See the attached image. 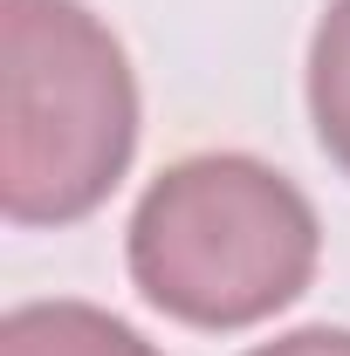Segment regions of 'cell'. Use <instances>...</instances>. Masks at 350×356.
<instances>
[{
    "instance_id": "6da1fadb",
    "label": "cell",
    "mask_w": 350,
    "mask_h": 356,
    "mask_svg": "<svg viewBox=\"0 0 350 356\" xmlns=\"http://www.w3.org/2000/svg\"><path fill=\"white\" fill-rule=\"evenodd\" d=\"M323 261L309 192L254 151H192L144 185L124 226L131 288L185 329L234 336L296 309Z\"/></svg>"
},
{
    "instance_id": "7a4b0ae2",
    "label": "cell",
    "mask_w": 350,
    "mask_h": 356,
    "mask_svg": "<svg viewBox=\"0 0 350 356\" xmlns=\"http://www.w3.org/2000/svg\"><path fill=\"white\" fill-rule=\"evenodd\" d=\"M137 69L83 0H0V213L89 220L137 158Z\"/></svg>"
},
{
    "instance_id": "3957f363",
    "label": "cell",
    "mask_w": 350,
    "mask_h": 356,
    "mask_svg": "<svg viewBox=\"0 0 350 356\" xmlns=\"http://www.w3.org/2000/svg\"><path fill=\"white\" fill-rule=\"evenodd\" d=\"M0 356H165L144 343L124 315L96 309V302H21L0 315Z\"/></svg>"
},
{
    "instance_id": "277c9868",
    "label": "cell",
    "mask_w": 350,
    "mask_h": 356,
    "mask_svg": "<svg viewBox=\"0 0 350 356\" xmlns=\"http://www.w3.org/2000/svg\"><path fill=\"white\" fill-rule=\"evenodd\" d=\"M309 124H316V144L323 158L350 178V0H330L316 35H309Z\"/></svg>"
},
{
    "instance_id": "5b68a950",
    "label": "cell",
    "mask_w": 350,
    "mask_h": 356,
    "mask_svg": "<svg viewBox=\"0 0 350 356\" xmlns=\"http://www.w3.org/2000/svg\"><path fill=\"white\" fill-rule=\"evenodd\" d=\"M248 356H350V329L309 322V329H289V336H275V343H254Z\"/></svg>"
}]
</instances>
